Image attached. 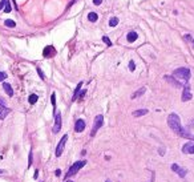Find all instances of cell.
Wrapping results in <instances>:
<instances>
[{"mask_svg": "<svg viewBox=\"0 0 194 182\" xmlns=\"http://www.w3.org/2000/svg\"><path fill=\"white\" fill-rule=\"evenodd\" d=\"M105 182H110V181H109V180H106V181H105Z\"/></svg>", "mask_w": 194, "mask_h": 182, "instance_id": "cell-36", "label": "cell"}, {"mask_svg": "<svg viewBox=\"0 0 194 182\" xmlns=\"http://www.w3.org/2000/svg\"><path fill=\"white\" fill-rule=\"evenodd\" d=\"M60 129H61V115H60V112H56L55 113V125L52 128V132L53 133H58Z\"/></svg>", "mask_w": 194, "mask_h": 182, "instance_id": "cell-5", "label": "cell"}, {"mask_svg": "<svg viewBox=\"0 0 194 182\" xmlns=\"http://www.w3.org/2000/svg\"><path fill=\"white\" fill-rule=\"evenodd\" d=\"M67 140H68V136H67V134L60 140V142H58L57 148H56V157H60L61 154H63L64 146H65V144H67Z\"/></svg>", "mask_w": 194, "mask_h": 182, "instance_id": "cell-6", "label": "cell"}, {"mask_svg": "<svg viewBox=\"0 0 194 182\" xmlns=\"http://www.w3.org/2000/svg\"><path fill=\"white\" fill-rule=\"evenodd\" d=\"M7 79V73L5 72H0V81H3V80Z\"/></svg>", "mask_w": 194, "mask_h": 182, "instance_id": "cell-27", "label": "cell"}, {"mask_svg": "<svg viewBox=\"0 0 194 182\" xmlns=\"http://www.w3.org/2000/svg\"><path fill=\"white\" fill-rule=\"evenodd\" d=\"M93 3H94V5H100L103 3V0H93Z\"/></svg>", "mask_w": 194, "mask_h": 182, "instance_id": "cell-30", "label": "cell"}, {"mask_svg": "<svg viewBox=\"0 0 194 182\" xmlns=\"http://www.w3.org/2000/svg\"><path fill=\"white\" fill-rule=\"evenodd\" d=\"M55 48L53 47H51V45H48V47H45L44 49V52H43V55H44V57H52V56H55Z\"/></svg>", "mask_w": 194, "mask_h": 182, "instance_id": "cell-12", "label": "cell"}, {"mask_svg": "<svg viewBox=\"0 0 194 182\" xmlns=\"http://www.w3.org/2000/svg\"><path fill=\"white\" fill-rule=\"evenodd\" d=\"M104 125V116L103 115H98L96 118H94V124H93V128H92V132H91V136L93 137L94 134L97 133V130Z\"/></svg>", "mask_w": 194, "mask_h": 182, "instance_id": "cell-4", "label": "cell"}, {"mask_svg": "<svg viewBox=\"0 0 194 182\" xmlns=\"http://www.w3.org/2000/svg\"><path fill=\"white\" fill-rule=\"evenodd\" d=\"M184 39L186 40V41H192V36H190V35H186V36H185Z\"/></svg>", "mask_w": 194, "mask_h": 182, "instance_id": "cell-31", "label": "cell"}, {"mask_svg": "<svg viewBox=\"0 0 194 182\" xmlns=\"http://www.w3.org/2000/svg\"><path fill=\"white\" fill-rule=\"evenodd\" d=\"M138 37V35H137V32H129L128 33V36H126V40H128L129 43H133V41H136Z\"/></svg>", "mask_w": 194, "mask_h": 182, "instance_id": "cell-15", "label": "cell"}, {"mask_svg": "<svg viewBox=\"0 0 194 182\" xmlns=\"http://www.w3.org/2000/svg\"><path fill=\"white\" fill-rule=\"evenodd\" d=\"M85 165H87V161H85V160H84V161H77V162H75V163H73V165L69 168V170L67 172V174L64 175V177H65V180H68V178H70L72 175H75L76 173H77L80 169L84 168Z\"/></svg>", "mask_w": 194, "mask_h": 182, "instance_id": "cell-3", "label": "cell"}, {"mask_svg": "<svg viewBox=\"0 0 194 182\" xmlns=\"http://www.w3.org/2000/svg\"><path fill=\"white\" fill-rule=\"evenodd\" d=\"M37 72H39V76H40V77H41V79H43V80H44V73H43V72H41V69H40V68H37Z\"/></svg>", "mask_w": 194, "mask_h": 182, "instance_id": "cell-29", "label": "cell"}, {"mask_svg": "<svg viewBox=\"0 0 194 182\" xmlns=\"http://www.w3.org/2000/svg\"><path fill=\"white\" fill-rule=\"evenodd\" d=\"M129 69H130L132 72H133V70L136 69V64H134V61H133V60H132L130 63H129Z\"/></svg>", "mask_w": 194, "mask_h": 182, "instance_id": "cell-26", "label": "cell"}, {"mask_svg": "<svg viewBox=\"0 0 194 182\" xmlns=\"http://www.w3.org/2000/svg\"><path fill=\"white\" fill-rule=\"evenodd\" d=\"M81 85H82V82H79L77 86H76V89H75V94H73V98H72L73 101H75L76 98H77V96H79V92H80V89H81Z\"/></svg>", "mask_w": 194, "mask_h": 182, "instance_id": "cell-19", "label": "cell"}, {"mask_svg": "<svg viewBox=\"0 0 194 182\" xmlns=\"http://www.w3.org/2000/svg\"><path fill=\"white\" fill-rule=\"evenodd\" d=\"M190 76H192V73H190V69L189 68H178V69H175L173 72V77H177V79H181L184 80V81H189L190 80Z\"/></svg>", "mask_w": 194, "mask_h": 182, "instance_id": "cell-2", "label": "cell"}, {"mask_svg": "<svg viewBox=\"0 0 194 182\" xmlns=\"http://www.w3.org/2000/svg\"><path fill=\"white\" fill-rule=\"evenodd\" d=\"M4 24H5L7 27H11V28H13V27L16 25V24H15V21H12V20H5Z\"/></svg>", "mask_w": 194, "mask_h": 182, "instance_id": "cell-24", "label": "cell"}, {"mask_svg": "<svg viewBox=\"0 0 194 182\" xmlns=\"http://www.w3.org/2000/svg\"><path fill=\"white\" fill-rule=\"evenodd\" d=\"M3 173H4V170H1V169H0V174H3Z\"/></svg>", "mask_w": 194, "mask_h": 182, "instance_id": "cell-35", "label": "cell"}, {"mask_svg": "<svg viewBox=\"0 0 194 182\" xmlns=\"http://www.w3.org/2000/svg\"><path fill=\"white\" fill-rule=\"evenodd\" d=\"M193 98V94H192V92H190V86L189 85H185V88H184V92H182V97H181V100L184 101H189V100H192Z\"/></svg>", "mask_w": 194, "mask_h": 182, "instance_id": "cell-8", "label": "cell"}, {"mask_svg": "<svg viewBox=\"0 0 194 182\" xmlns=\"http://www.w3.org/2000/svg\"><path fill=\"white\" fill-rule=\"evenodd\" d=\"M170 168H172V170L177 173V174L180 175L181 178H185V175L187 174V170H186V169H184V168H181V166H178L177 163H173V165H172Z\"/></svg>", "mask_w": 194, "mask_h": 182, "instance_id": "cell-7", "label": "cell"}, {"mask_svg": "<svg viewBox=\"0 0 194 182\" xmlns=\"http://www.w3.org/2000/svg\"><path fill=\"white\" fill-rule=\"evenodd\" d=\"M10 112L11 110L4 105V101L0 100V120H4L7 117V115H10Z\"/></svg>", "mask_w": 194, "mask_h": 182, "instance_id": "cell-9", "label": "cell"}, {"mask_svg": "<svg viewBox=\"0 0 194 182\" xmlns=\"http://www.w3.org/2000/svg\"><path fill=\"white\" fill-rule=\"evenodd\" d=\"M150 182H154V175L152 177V180H150Z\"/></svg>", "mask_w": 194, "mask_h": 182, "instance_id": "cell-34", "label": "cell"}, {"mask_svg": "<svg viewBox=\"0 0 194 182\" xmlns=\"http://www.w3.org/2000/svg\"><path fill=\"white\" fill-rule=\"evenodd\" d=\"M31 165H32V152L29 153V157H28V166L31 168Z\"/></svg>", "mask_w": 194, "mask_h": 182, "instance_id": "cell-28", "label": "cell"}, {"mask_svg": "<svg viewBox=\"0 0 194 182\" xmlns=\"http://www.w3.org/2000/svg\"><path fill=\"white\" fill-rule=\"evenodd\" d=\"M37 94H31L29 98H28V101H29V104H36V101H37Z\"/></svg>", "mask_w": 194, "mask_h": 182, "instance_id": "cell-20", "label": "cell"}, {"mask_svg": "<svg viewBox=\"0 0 194 182\" xmlns=\"http://www.w3.org/2000/svg\"><path fill=\"white\" fill-rule=\"evenodd\" d=\"M118 19H117V17H112V19H110L109 20V25L110 27H116L117 25V24H118Z\"/></svg>", "mask_w": 194, "mask_h": 182, "instance_id": "cell-22", "label": "cell"}, {"mask_svg": "<svg viewBox=\"0 0 194 182\" xmlns=\"http://www.w3.org/2000/svg\"><path fill=\"white\" fill-rule=\"evenodd\" d=\"M51 103H52V106H53V109H55V113H56V94L55 93H52Z\"/></svg>", "mask_w": 194, "mask_h": 182, "instance_id": "cell-21", "label": "cell"}, {"mask_svg": "<svg viewBox=\"0 0 194 182\" xmlns=\"http://www.w3.org/2000/svg\"><path fill=\"white\" fill-rule=\"evenodd\" d=\"M5 3H7V0H1V3H0V10L3 8V5H4Z\"/></svg>", "mask_w": 194, "mask_h": 182, "instance_id": "cell-32", "label": "cell"}, {"mask_svg": "<svg viewBox=\"0 0 194 182\" xmlns=\"http://www.w3.org/2000/svg\"><path fill=\"white\" fill-rule=\"evenodd\" d=\"M67 182H73V181H67Z\"/></svg>", "mask_w": 194, "mask_h": 182, "instance_id": "cell-37", "label": "cell"}, {"mask_svg": "<svg viewBox=\"0 0 194 182\" xmlns=\"http://www.w3.org/2000/svg\"><path fill=\"white\" fill-rule=\"evenodd\" d=\"M145 91H146V88H141V89H138V91L136 92V93H133V94H132V98H137V97L142 96V94L145 93Z\"/></svg>", "mask_w": 194, "mask_h": 182, "instance_id": "cell-18", "label": "cell"}, {"mask_svg": "<svg viewBox=\"0 0 194 182\" xmlns=\"http://www.w3.org/2000/svg\"><path fill=\"white\" fill-rule=\"evenodd\" d=\"M55 173H56V175H57V177H58V175H60V174H61V172H60V170H58V169H57V170H56V172H55Z\"/></svg>", "mask_w": 194, "mask_h": 182, "instance_id": "cell-33", "label": "cell"}, {"mask_svg": "<svg viewBox=\"0 0 194 182\" xmlns=\"http://www.w3.org/2000/svg\"><path fill=\"white\" fill-rule=\"evenodd\" d=\"M3 88H4L5 93H7L10 97L13 96V89H12V86H11L10 84H8V82H4V84H3Z\"/></svg>", "mask_w": 194, "mask_h": 182, "instance_id": "cell-13", "label": "cell"}, {"mask_svg": "<svg viewBox=\"0 0 194 182\" xmlns=\"http://www.w3.org/2000/svg\"><path fill=\"white\" fill-rule=\"evenodd\" d=\"M165 80H168L170 84H173L174 86H177V88H181V86H182V84H181V82H178L177 80H174L172 76H165Z\"/></svg>", "mask_w": 194, "mask_h": 182, "instance_id": "cell-14", "label": "cell"}, {"mask_svg": "<svg viewBox=\"0 0 194 182\" xmlns=\"http://www.w3.org/2000/svg\"><path fill=\"white\" fill-rule=\"evenodd\" d=\"M11 11H12L11 3H10V1H7V3H5V8H4V12H5V13H8V12H11Z\"/></svg>", "mask_w": 194, "mask_h": 182, "instance_id": "cell-23", "label": "cell"}, {"mask_svg": "<svg viewBox=\"0 0 194 182\" xmlns=\"http://www.w3.org/2000/svg\"><path fill=\"white\" fill-rule=\"evenodd\" d=\"M193 45H194V41H193Z\"/></svg>", "mask_w": 194, "mask_h": 182, "instance_id": "cell-38", "label": "cell"}, {"mask_svg": "<svg viewBox=\"0 0 194 182\" xmlns=\"http://www.w3.org/2000/svg\"><path fill=\"white\" fill-rule=\"evenodd\" d=\"M85 129V121L84 120H77L75 124V132H77V133H80V132H82Z\"/></svg>", "mask_w": 194, "mask_h": 182, "instance_id": "cell-11", "label": "cell"}, {"mask_svg": "<svg viewBox=\"0 0 194 182\" xmlns=\"http://www.w3.org/2000/svg\"><path fill=\"white\" fill-rule=\"evenodd\" d=\"M103 40H104V43H106V45H108V47H112V43H110L109 37H106V36H104Z\"/></svg>", "mask_w": 194, "mask_h": 182, "instance_id": "cell-25", "label": "cell"}, {"mask_svg": "<svg viewBox=\"0 0 194 182\" xmlns=\"http://www.w3.org/2000/svg\"><path fill=\"white\" fill-rule=\"evenodd\" d=\"M168 125H169V128H170L174 133H177L178 136H181V137H184V138L194 140V134L189 133V132L185 130V129L182 128V125H181V120H180V117H178V115H175V113H170L169 117H168Z\"/></svg>", "mask_w": 194, "mask_h": 182, "instance_id": "cell-1", "label": "cell"}, {"mask_svg": "<svg viewBox=\"0 0 194 182\" xmlns=\"http://www.w3.org/2000/svg\"><path fill=\"white\" fill-rule=\"evenodd\" d=\"M182 153L185 154H194V144L193 142H187L182 146Z\"/></svg>", "mask_w": 194, "mask_h": 182, "instance_id": "cell-10", "label": "cell"}, {"mask_svg": "<svg viewBox=\"0 0 194 182\" xmlns=\"http://www.w3.org/2000/svg\"><path fill=\"white\" fill-rule=\"evenodd\" d=\"M148 112H149L148 109H138V110H134L133 112V116L134 117H141V116L148 115Z\"/></svg>", "mask_w": 194, "mask_h": 182, "instance_id": "cell-16", "label": "cell"}, {"mask_svg": "<svg viewBox=\"0 0 194 182\" xmlns=\"http://www.w3.org/2000/svg\"><path fill=\"white\" fill-rule=\"evenodd\" d=\"M88 19H89V21H92V23H96V21L98 20V15L96 13V12H89Z\"/></svg>", "mask_w": 194, "mask_h": 182, "instance_id": "cell-17", "label": "cell"}]
</instances>
